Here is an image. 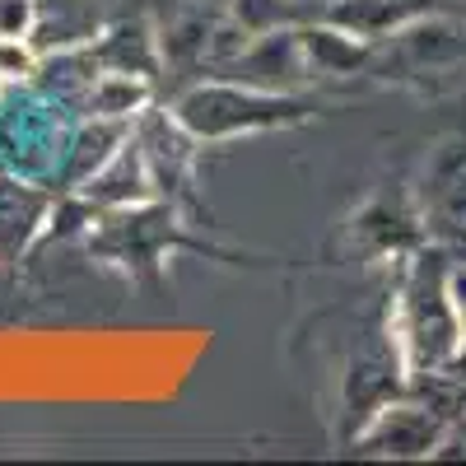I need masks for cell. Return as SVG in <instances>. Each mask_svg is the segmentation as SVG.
Wrapping results in <instances>:
<instances>
[{
	"label": "cell",
	"mask_w": 466,
	"mask_h": 466,
	"mask_svg": "<svg viewBox=\"0 0 466 466\" xmlns=\"http://www.w3.org/2000/svg\"><path fill=\"white\" fill-rule=\"evenodd\" d=\"M448 299L457 308V322H461V336H466V266H448Z\"/></svg>",
	"instance_id": "cell-10"
},
{
	"label": "cell",
	"mask_w": 466,
	"mask_h": 466,
	"mask_svg": "<svg viewBox=\"0 0 466 466\" xmlns=\"http://www.w3.org/2000/svg\"><path fill=\"white\" fill-rule=\"evenodd\" d=\"M145 107H149V80L145 75H127V70H98L80 98V112L112 116V122H131Z\"/></svg>",
	"instance_id": "cell-6"
},
{
	"label": "cell",
	"mask_w": 466,
	"mask_h": 466,
	"mask_svg": "<svg viewBox=\"0 0 466 466\" xmlns=\"http://www.w3.org/2000/svg\"><path fill=\"white\" fill-rule=\"evenodd\" d=\"M397 355L406 373H452L457 345H461V322L448 299V266L439 252L415 257L410 276L397 299Z\"/></svg>",
	"instance_id": "cell-1"
},
{
	"label": "cell",
	"mask_w": 466,
	"mask_h": 466,
	"mask_svg": "<svg viewBox=\"0 0 466 466\" xmlns=\"http://www.w3.org/2000/svg\"><path fill=\"white\" fill-rule=\"evenodd\" d=\"M443 443L448 415L424 401H387L360 434V448L373 457H434Z\"/></svg>",
	"instance_id": "cell-3"
},
{
	"label": "cell",
	"mask_w": 466,
	"mask_h": 466,
	"mask_svg": "<svg viewBox=\"0 0 466 466\" xmlns=\"http://www.w3.org/2000/svg\"><path fill=\"white\" fill-rule=\"evenodd\" d=\"M303 52H308V66L318 75H355V66H364V56L373 52L369 37L350 33L340 24H322V28H303Z\"/></svg>",
	"instance_id": "cell-7"
},
{
	"label": "cell",
	"mask_w": 466,
	"mask_h": 466,
	"mask_svg": "<svg viewBox=\"0 0 466 466\" xmlns=\"http://www.w3.org/2000/svg\"><path fill=\"white\" fill-rule=\"evenodd\" d=\"M37 0H0V37H33Z\"/></svg>",
	"instance_id": "cell-9"
},
{
	"label": "cell",
	"mask_w": 466,
	"mask_h": 466,
	"mask_svg": "<svg viewBox=\"0 0 466 466\" xmlns=\"http://www.w3.org/2000/svg\"><path fill=\"white\" fill-rule=\"evenodd\" d=\"M173 116L197 140H224L238 131H261V127H285L299 122V103L285 94H270L257 85H201L177 98Z\"/></svg>",
	"instance_id": "cell-2"
},
{
	"label": "cell",
	"mask_w": 466,
	"mask_h": 466,
	"mask_svg": "<svg viewBox=\"0 0 466 466\" xmlns=\"http://www.w3.org/2000/svg\"><path fill=\"white\" fill-rule=\"evenodd\" d=\"M461 439H466V415H461Z\"/></svg>",
	"instance_id": "cell-11"
},
{
	"label": "cell",
	"mask_w": 466,
	"mask_h": 466,
	"mask_svg": "<svg viewBox=\"0 0 466 466\" xmlns=\"http://www.w3.org/2000/svg\"><path fill=\"white\" fill-rule=\"evenodd\" d=\"M424 201H430V215L466 224V145L448 140L434 149L430 168H424Z\"/></svg>",
	"instance_id": "cell-5"
},
{
	"label": "cell",
	"mask_w": 466,
	"mask_h": 466,
	"mask_svg": "<svg viewBox=\"0 0 466 466\" xmlns=\"http://www.w3.org/2000/svg\"><path fill=\"white\" fill-rule=\"evenodd\" d=\"M43 70L33 37H0V85H28Z\"/></svg>",
	"instance_id": "cell-8"
},
{
	"label": "cell",
	"mask_w": 466,
	"mask_h": 466,
	"mask_svg": "<svg viewBox=\"0 0 466 466\" xmlns=\"http://www.w3.org/2000/svg\"><path fill=\"white\" fill-rule=\"evenodd\" d=\"M434 10H439V0H336L327 19L369 37V43H382V37L406 33L415 19L434 15Z\"/></svg>",
	"instance_id": "cell-4"
}]
</instances>
